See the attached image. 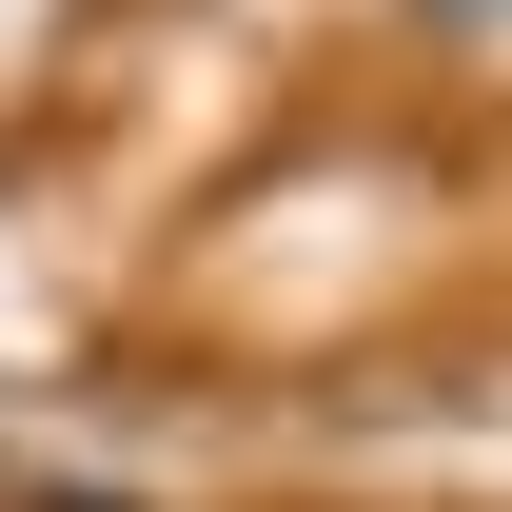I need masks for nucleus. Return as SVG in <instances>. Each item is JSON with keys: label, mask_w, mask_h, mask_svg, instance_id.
I'll use <instances>...</instances> for the list:
<instances>
[{"label": "nucleus", "mask_w": 512, "mask_h": 512, "mask_svg": "<svg viewBox=\"0 0 512 512\" xmlns=\"http://www.w3.org/2000/svg\"><path fill=\"white\" fill-rule=\"evenodd\" d=\"M20 512H138V493H20Z\"/></svg>", "instance_id": "1"}]
</instances>
